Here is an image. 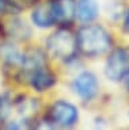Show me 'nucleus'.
<instances>
[{"mask_svg": "<svg viewBox=\"0 0 129 130\" xmlns=\"http://www.w3.org/2000/svg\"><path fill=\"white\" fill-rule=\"evenodd\" d=\"M124 81H125V87H126V89L129 91V71L125 73V76H124Z\"/></svg>", "mask_w": 129, "mask_h": 130, "instance_id": "nucleus-13", "label": "nucleus"}, {"mask_svg": "<svg viewBox=\"0 0 129 130\" xmlns=\"http://www.w3.org/2000/svg\"><path fill=\"white\" fill-rule=\"evenodd\" d=\"M129 71V53L124 47L113 49L106 60L105 75L111 81H120Z\"/></svg>", "mask_w": 129, "mask_h": 130, "instance_id": "nucleus-5", "label": "nucleus"}, {"mask_svg": "<svg viewBox=\"0 0 129 130\" xmlns=\"http://www.w3.org/2000/svg\"><path fill=\"white\" fill-rule=\"evenodd\" d=\"M124 31L126 34H129V11H128L126 16H125V20H124Z\"/></svg>", "mask_w": 129, "mask_h": 130, "instance_id": "nucleus-12", "label": "nucleus"}, {"mask_svg": "<svg viewBox=\"0 0 129 130\" xmlns=\"http://www.w3.org/2000/svg\"><path fill=\"white\" fill-rule=\"evenodd\" d=\"M31 87L34 88V91L37 92H45L48 89H50L53 85L57 83V76L46 67H41L37 71H34L30 75L29 80H27Z\"/></svg>", "mask_w": 129, "mask_h": 130, "instance_id": "nucleus-7", "label": "nucleus"}, {"mask_svg": "<svg viewBox=\"0 0 129 130\" xmlns=\"http://www.w3.org/2000/svg\"><path fill=\"white\" fill-rule=\"evenodd\" d=\"M46 50L53 58L69 62L78 54L76 35L65 26L57 28L46 39Z\"/></svg>", "mask_w": 129, "mask_h": 130, "instance_id": "nucleus-2", "label": "nucleus"}, {"mask_svg": "<svg viewBox=\"0 0 129 130\" xmlns=\"http://www.w3.org/2000/svg\"><path fill=\"white\" fill-rule=\"evenodd\" d=\"M72 89L83 102H91L99 92L98 79L92 72L84 71L74 79Z\"/></svg>", "mask_w": 129, "mask_h": 130, "instance_id": "nucleus-6", "label": "nucleus"}, {"mask_svg": "<svg viewBox=\"0 0 129 130\" xmlns=\"http://www.w3.org/2000/svg\"><path fill=\"white\" fill-rule=\"evenodd\" d=\"M10 6H11V3H8L7 0H0V18H2L3 14H6L8 11Z\"/></svg>", "mask_w": 129, "mask_h": 130, "instance_id": "nucleus-11", "label": "nucleus"}, {"mask_svg": "<svg viewBox=\"0 0 129 130\" xmlns=\"http://www.w3.org/2000/svg\"><path fill=\"white\" fill-rule=\"evenodd\" d=\"M6 31L11 38L14 39H29L31 35V30L30 27L26 24L25 20L19 19V18H12L8 23L6 24Z\"/></svg>", "mask_w": 129, "mask_h": 130, "instance_id": "nucleus-10", "label": "nucleus"}, {"mask_svg": "<svg viewBox=\"0 0 129 130\" xmlns=\"http://www.w3.org/2000/svg\"><path fill=\"white\" fill-rule=\"evenodd\" d=\"M34 26L39 28H49L61 22V4L60 0H48L35 4L31 12Z\"/></svg>", "mask_w": 129, "mask_h": 130, "instance_id": "nucleus-3", "label": "nucleus"}, {"mask_svg": "<svg viewBox=\"0 0 129 130\" xmlns=\"http://www.w3.org/2000/svg\"><path fill=\"white\" fill-rule=\"evenodd\" d=\"M49 122L61 127H71L79 119V110L75 104L67 100H56L49 108Z\"/></svg>", "mask_w": 129, "mask_h": 130, "instance_id": "nucleus-4", "label": "nucleus"}, {"mask_svg": "<svg viewBox=\"0 0 129 130\" xmlns=\"http://www.w3.org/2000/svg\"><path fill=\"white\" fill-rule=\"evenodd\" d=\"M98 0H79L75 4V16L82 23H91L98 18Z\"/></svg>", "mask_w": 129, "mask_h": 130, "instance_id": "nucleus-8", "label": "nucleus"}, {"mask_svg": "<svg viewBox=\"0 0 129 130\" xmlns=\"http://www.w3.org/2000/svg\"><path fill=\"white\" fill-rule=\"evenodd\" d=\"M0 57L4 61L6 67H8L11 69L14 68L17 71H19L23 64L25 53H21L18 50V47L11 42H6V43L0 45Z\"/></svg>", "mask_w": 129, "mask_h": 130, "instance_id": "nucleus-9", "label": "nucleus"}, {"mask_svg": "<svg viewBox=\"0 0 129 130\" xmlns=\"http://www.w3.org/2000/svg\"><path fill=\"white\" fill-rule=\"evenodd\" d=\"M78 52L86 57H98L109 52L113 46L111 35L101 24L86 23L76 32Z\"/></svg>", "mask_w": 129, "mask_h": 130, "instance_id": "nucleus-1", "label": "nucleus"}]
</instances>
